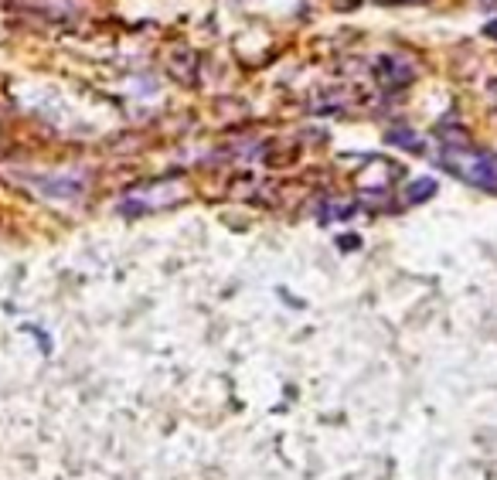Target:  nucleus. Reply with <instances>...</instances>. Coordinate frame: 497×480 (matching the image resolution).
<instances>
[{"mask_svg": "<svg viewBox=\"0 0 497 480\" xmlns=\"http://www.w3.org/2000/svg\"><path fill=\"white\" fill-rule=\"evenodd\" d=\"M439 164L457 174L460 181L481 188V191H497V154L491 150H477V147H457L446 140L443 154H439Z\"/></svg>", "mask_w": 497, "mask_h": 480, "instance_id": "obj_1", "label": "nucleus"}, {"mask_svg": "<svg viewBox=\"0 0 497 480\" xmlns=\"http://www.w3.org/2000/svg\"><path fill=\"white\" fill-rule=\"evenodd\" d=\"M487 31H491V34L497 38V21H491V27H487Z\"/></svg>", "mask_w": 497, "mask_h": 480, "instance_id": "obj_2", "label": "nucleus"}]
</instances>
